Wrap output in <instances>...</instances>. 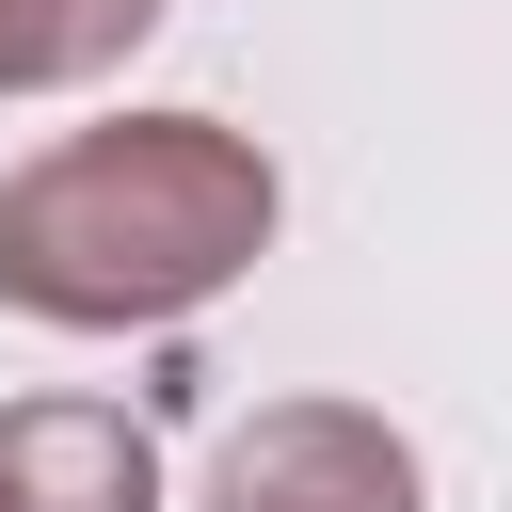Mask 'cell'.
Returning <instances> with one entry per match:
<instances>
[{
  "label": "cell",
  "instance_id": "cell-1",
  "mask_svg": "<svg viewBox=\"0 0 512 512\" xmlns=\"http://www.w3.org/2000/svg\"><path fill=\"white\" fill-rule=\"evenodd\" d=\"M288 224V176L224 112H112L0 176V304L32 336H176Z\"/></svg>",
  "mask_w": 512,
  "mask_h": 512
},
{
  "label": "cell",
  "instance_id": "cell-2",
  "mask_svg": "<svg viewBox=\"0 0 512 512\" xmlns=\"http://www.w3.org/2000/svg\"><path fill=\"white\" fill-rule=\"evenodd\" d=\"M208 512H432V464L368 400H256L208 448Z\"/></svg>",
  "mask_w": 512,
  "mask_h": 512
},
{
  "label": "cell",
  "instance_id": "cell-3",
  "mask_svg": "<svg viewBox=\"0 0 512 512\" xmlns=\"http://www.w3.org/2000/svg\"><path fill=\"white\" fill-rule=\"evenodd\" d=\"M0 512H160V432L128 400H0Z\"/></svg>",
  "mask_w": 512,
  "mask_h": 512
},
{
  "label": "cell",
  "instance_id": "cell-4",
  "mask_svg": "<svg viewBox=\"0 0 512 512\" xmlns=\"http://www.w3.org/2000/svg\"><path fill=\"white\" fill-rule=\"evenodd\" d=\"M176 0H0V96H80L112 80Z\"/></svg>",
  "mask_w": 512,
  "mask_h": 512
}]
</instances>
